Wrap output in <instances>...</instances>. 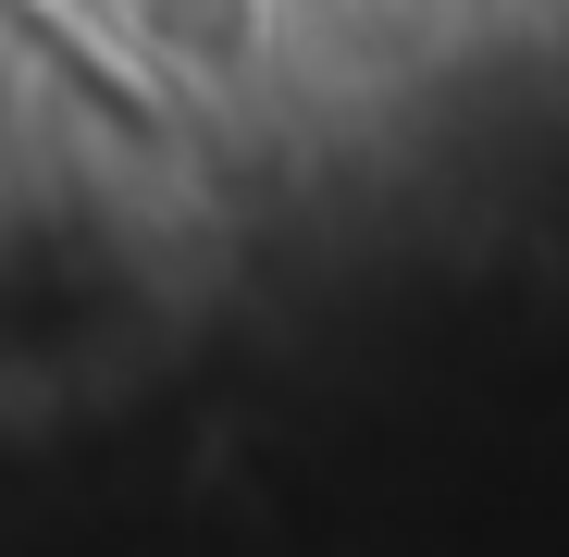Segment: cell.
Instances as JSON below:
<instances>
[{
	"label": "cell",
	"instance_id": "1",
	"mask_svg": "<svg viewBox=\"0 0 569 557\" xmlns=\"http://www.w3.org/2000/svg\"><path fill=\"white\" fill-rule=\"evenodd\" d=\"M124 26L186 74V87H248L272 62V0H124Z\"/></svg>",
	"mask_w": 569,
	"mask_h": 557
}]
</instances>
